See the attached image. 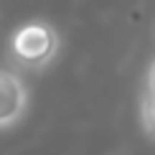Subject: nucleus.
<instances>
[{"label":"nucleus","mask_w":155,"mask_h":155,"mask_svg":"<svg viewBox=\"0 0 155 155\" xmlns=\"http://www.w3.org/2000/svg\"><path fill=\"white\" fill-rule=\"evenodd\" d=\"M59 33L56 28L46 21H28L18 25L10 36L8 51L13 64H18L21 69L28 71H41L46 69L59 54Z\"/></svg>","instance_id":"1"},{"label":"nucleus","mask_w":155,"mask_h":155,"mask_svg":"<svg viewBox=\"0 0 155 155\" xmlns=\"http://www.w3.org/2000/svg\"><path fill=\"white\" fill-rule=\"evenodd\" d=\"M28 109V89L13 69H0V130L13 127Z\"/></svg>","instance_id":"2"},{"label":"nucleus","mask_w":155,"mask_h":155,"mask_svg":"<svg viewBox=\"0 0 155 155\" xmlns=\"http://www.w3.org/2000/svg\"><path fill=\"white\" fill-rule=\"evenodd\" d=\"M140 120H143V130L155 140V94H143L140 102Z\"/></svg>","instance_id":"3"},{"label":"nucleus","mask_w":155,"mask_h":155,"mask_svg":"<svg viewBox=\"0 0 155 155\" xmlns=\"http://www.w3.org/2000/svg\"><path fill=\"white\" fill-rule=\"evenodd\" d=\"M145 92L147 94H155V61H153V66H150V71H147V84H145Z\"/></svg>","instance_id":"4"}]
</instances>
